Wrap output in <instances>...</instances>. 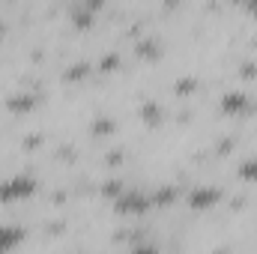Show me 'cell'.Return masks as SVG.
Here are the masks:
<instances>
[{
    "instance_id": "obj_5",
    "label": "cell",
    "mask_w": 257,
    "mask_h": 254,
    "mask_svg": "<svg viewBox=\"0 0 257 254\" xmlns=\"http://www.w3.org/2000/svg\"><path fill=\"white\" fill-rule=\"evenodd\" d=\"M251 102H248V96L242 93V90H230V93H224L221 96V111H227V114H239V111H245Z\"/></svg>"
},
{
    "instance_id": "obj_10",
    "label": "cell",
    "mask_w": 257,
    "mask_h": 254,
    "mask_svg": "<svg viewBox=\"0 0 257 254\" xmlns=\"http://www.w3.org/2000/svg\"><path fill=\"white\" fill-rule=\"evenodd\" d=\"M0 33H3V21H0Z\"/></svg>"
},
{
    "instance_id": "obj_7",
    "label": "cell",
    "mask_w": 257,
    "mask_h": 254,
    "mask_svg": "<svg viewBox=\"0 0 257 254\" xmlns=\"http://www.w3.org/2000/svg\"><path fill=\"white\" fill-rule=\"evenodd\" d=\"M239 177H245V180H257V159H245V162L239 165Z\"/></svg>"
},
{
    "instance_id": "obj_4",
    "label": "cell",
    "mask_w": 257,
    "mask_h": 254,
    "mask_svg": "<svg viewBox=\"0 0 257 254\" xmlns=\"http://www.w3.org/2000/svg\"><path fill=\"white\" fill-rule=\"evenodd\" d=\"M221 200V191L215 189V186H194L189 191V206L192 209H209V206H215Z\"/></svg>"
},
{
    "instance_id": "obj_6",
    "label": "cell",
    "mask_w": 257,
    "mask_h": 254,
    "mask_svg": "<svg viewBox=\"0 0 257 254\" xmlns=\"http://www.w3.org/2000/svg\"><path fill=\"white\" fill-rule=\"evenodd\" d=\"M99 9V3H81V6H72V21L75 24H81V27H87L90 21H93V12Z\"/></svg>"
},
{
    "instance_id": "obj_9",
    "label": "cell",
    "mask_w": 257,
    "mask_h": 254,
    "mask_svg": "<svg viewBox=\"0 0 257 254\" xmlns=\"http://www.w3.org/2000/svg\"><path fill=\"white\" fill-rule=\"evenodd\" d=\"M245 12H248V15H254V18H257V0H248V6H245Z\"/></svg>"
},
{
    "instance_id": "obj_2",
    "label": "cell",
    "mask_w": 257,
    "mask_h": 254,
    "mask_svg": "<svg viewBox=\"0 0 257 254\" xmlns=\"http://www.w3.org/2000/svg\"><path fill=\"white\" fill-rule=\"evenodd\" d=\"M150 206H153V197L141 189H123L114 197V209H117L120 215H141V212H147Z\"/></svg>"
},
{
    "instance_id": "obj_1",
    "label": "cell",
    "mask_w": 257,
    "mask_h": 254,
    "mask_svg": "<svg viewBox=\"0 0 257 254\" xmlns=\"http://www.w3.org/2000/svg\"><path fill=\"white\" fill-rule=\"evenodd\" d=\"M33 191H36V177H30V174H12V177L0 180V203L24 200Z\"/></svg>"
},
{
    "instance_id": "obj_8",
    "label": "cell",
    "mask_w": 257,
    "mask_h": 254,
    "mask_svg": "<svg viewBox=\"0 0 257 254\" xmlns=\"http://www.w3.org/2000/svg\"><path fill=\"white\" fill-rule=\"evenodd\" d=\"M128 254H159V248H156L153 242H135V245L128 248Z\"/></svg>"
},
{
    "instance_id": "obj_3",
    "label": "cell",
    "mask_w": 257,
    "mask_h": 254,
    "mask_svg": "<svg viewBox=\"0 0 257 254\" xmlns=\"http://www.w3.org/2000/svg\"><path fill=\"white\" fill-rule=\"evenodd\" d=\"M24 239H27V227L24 224H15V221H3L0 224V254L18 248Z\"/></svg>"
}]
</instances>
